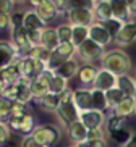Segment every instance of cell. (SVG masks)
I'll return each instance as SVG.
<instances>
[{
	"label": "cell",
	"instance_id": "6da1fadb",
	"mask_svg": "<svg viewBox=\"0 0 136 147\" xmlns=\"http://www.w3.org/2000/svg\"><path fill=\"white\" fill-rule=\"evenodd\" d=\"M101 68L114 73L115 76H123V74H130L133 65H131L130 55L123 49L117 47V49L106 50V53H104L101 60Z\"/></svg>",
	"mask_w": 136,
	"mask_h": 147
},
{
	"label": "cell",
	"instance_id": "7a4b0ae2",
	"mask_svg": "<svg viewBox=\"0 0 136 147\" xmlns=\"http://www.w3.org/2000/svg\"><path fill=\"white\" fill-rule=\"evenodd\" d=\"M66 18L71 26L91 28L96 23L92 5H79L78 2H70V10L66 11Z\"/></svg>",
	"mask_w": 136,
	"mask_h": 147
},
{
	"label": "cell",
	"instance_id": "3957f363",
	"mask_svg": "<svg viewBox=\"0 0 136 147\" xmlns=\"http://www.w3.org/2000/svg\"><path fill=\"white\" fill-rule=\"evenodd\" d=\"M31 136L42 147H52L62 139V129L55 125H39L34 128Z\"/></svg>",
	"mask_w": 136,
	"mask_h": 147
},
{
	"label": "cell",
	"instance_id": "277c9868",
	"mask_svg": "<svg viewBox=\"0 0 136 147\" xmlns=\"http://www.w3.org/2000/svg\"><path fill=\"white\" fill-rule=\"evenodd\" d=\"M106 53V47H102L99 44L92 42L91 39H88L84 44H81L76 49V58L79 61H83L84 65H92L94 61H101L102 57Z\"/></svg>",
	"mask_w": 136,
	"mask_h": 147
},
{
	"label": "cell",
	"instance_id": "5b68a950",
	"mask_svg": "<svg viewBox=\"0 0 136 147\" xmlns=\"http://www.w3.org/2000/svg\"><path fill=\"white\" fill-rule=\"evenodd\" d=\"M75 57H76V47L73 44H60V45L50 53L47 68L52 69V71H57L63 63L70 61L71 58H75Z\"/></svg>",
	"mask_w": 136,
	"mask_h": 147
},
{
	"label": "cell",
	"instance_id": "8992f818",
	"mask_svg": "<svg viewBox=\"0 0 136 147\" xmlns=\"http://www.w3.org/2000/svg\"><path fill=\"white\" fill-rule=\"evenodd\" d=\"M10 42L15 47L18 53V58H23L26 57L28 52L31 50L32 44H31L29 37H28V32L23 28H15V29H10Z\"/></svg>",
	"mask_w": 136,
	"mask_h": 147
},
{
	"label": "cell",
	"instance_id": "52a82bcc",
	"mask_svg": "<svg viewBox=\"0 0 136 147\" xmlns=\"http://www.w3.org/2000/svg\"><path fill=\"white\" fill-rule=\"evenodd\" d=\"M18 68H20V73H21L23 78L34 81V79L47 68V65L42 63V61L32 60L29 57H23V58H18Z\"/></svg>",
	"mask_w": 136,
	"mask_h": 147
},
{
	"label": "cell",
	"instance_id": "ba28073f",
	"mask_svg": "<svg viewBox=\"0 0 136 147\" xmlns=\"http://www.w3.org/2000/svg\"><path fill=\"white\" fill-rule=\"evenodd\" d=\"M31 7L36 10V13L39 15V18L42 21L47 24L53 20V18H57L58 15V10H57V5L53 0H32L29 2Z\"/></svg>",
	"mask_w": 136,
	"mask_h": 147
},
{
	"label": "cell",
	"instance_id": "9c48e42d",
	"mask_svg": "<svg viewBox=\"0 0 136 147\" xmlns=\"http://www.w3.org/2000/svg\"><path fill=\"white\" fill-rule=\"evenodd\" d=\"M7 125H8V128L12 131H18V133L24 134V136H29L36 128L32 113H26L23 117H10Z\"/></svg>",
	"mask_w": 136,
	"mask_h": 147
},
{
	"label": "cell",
	"instance_id": "30bf717a",
	"mask_svg": "<svg viewBox=\"0 0 136 147\" xmlns=\"http://www.w3.org/2000/svg\"><path fill=\"white\" fill-rule=\"evenodd\" d=\"M73 104L76 105V108L79 110V113L92 110V92H91V87L79 86V87H76V89H73Z\"/></svg>",
	"mask_w": 136,
	"mask_h": 147
},
{
	"label": "cell",
	"instance_id": "8fae6325",
	"mask_svg": "<svg viewBox=\"0 0 136 147\" xmlns=\"http://www.w3.org/2000/svg\"><path fill=\"white\" fill-rule=\"evenodd\" d=\"M117 79H118V76H115L114 73H110V71H107L104 68H99L97 76L94 79V84H92V89H97L101 92H107L110 89L117 87Z\"/></svg>",
	"mask_w": 136,
	"mask_h": 147
},
{
	"label": "cell",
	"instance_id": "7c38bea8",
	"mask_svg": "<svg viewBox=\"0 0 136 147\" xmlns=\"http://www.w3.org/2000/svg\"><path fill=\"white\" fill-rule=\"evenodd\" d=\"M79 121L88 128V131L99 129V128H102L104 123H106V113L92 108V110H88V112H81V113H79Z\"/></svg>",
	"mask_w": 136,
	"mask_h": 147
},
{
	"label": "cell",
	"instance_id": "4fadbf2b",
	"mask_svg": "<svg viewBox=\"0 0 136 147\" xmlns=\"http://www.w3.org/2000/svg\"><path fill=\"white\" fill-rule=\"evenodd\" d=\"M45 28H47V24L39 18V15L36 13L34 8H29L24 11V16H23V29L26 31V32H42Z\"/></svg>",
	"mask_w": 136,
	"mask_h": 147
},
{
	"label": "cell",
	"instance_id": "5bb4252c",
	"mask_svg": "<svg viewBox=\"0 0 136 147\" xmlns=\"http://www.w3.org/2000/svg\"><path fill=\"white\" fill-rule=\"evenodd\" d=\"M135 40H136V20H131V21H128L123 24V28L120 29V32L114 39V42L122 49L125 45L133 44Z\"/></svg>",
	"mask_w": 136,
	"mask_h": 147
},
{
	"label": "cell",
	"instance_id": "9a60e30c",
	"mask_svg": "<svg viewBox=\"0 0 136 147\" xmlns=\"http://www.w3.org/2000/svg\"><path fill=\"white\" fill-rule=\"evenodd\" d=\"M57 117L58 120L63 123L65 126L75 123L79 120V110L76 108V105L73 102H65V104H60V107L57 108Z\"/></svg>",
	"mask_w": 136,
	"mask_h": 147
},
{
	"label": "cell",
	"instance_id": "2e32d148",
	"mask_svg": "<svg viewBox=\"0 0 136 147\" xmlns=\"http://www.w3.org/2000/svg\"><path fill=\"white\" fill-rule=\"evenodd\" d=\"M89 39H91L92 42L102 45V47H107L109 44L114 42L112 36L109 34V31L104 28L102 23H94V24L89 28Z\"/></svg>",
	"mask_w": 136,
	"mask_h": 147
},
{
	"label": "cell",
	"instance_id": "e0dca14e",
	"mask_svg": "<svg viewBox=\"0 0 136 147\" xmlns=\"http://www.w3.org/2000/svg\"><path fill=\"white\" fill-rule=\"evenodd\" d=\"M18 60V53L10 40H0V68L12 65Z\"/></svg>",
	"mask_w": 136,
	"mask_h": 147
},
{
	"label": "cell",
	"instance_id": "ac0fdd59",
	"mask_svg": "<svg viewBox=\"0 0 136 147\" xmlns=\"http://www.w3.org/2000/svg\"><path fill=\"white\" fill-rule=\"evenodd\" d=\"M66 133H68V138L73 141V144H81L88 139V128L81 123V121H75L71 125L66 126Z\"/></svg>",
	"mask_w": 136,
	"mask_h": 147
},
{
	"label": "cell",
	"instance_id": "d6986e66",
	"mask_svg": "<svg viewBox=\"0 0 136 147\" xmlns=\"http://www.w3.org/2000/svg\"><path fill=\"white\" fill-rule=\"evenodd\" d=\"M92 10H94L96 23H106V21H109L110 18H114V15H112V5H110V0L94 2V3H92Z\"/></svg>",
	"mask_w": 136,
	"mask_h": 147
},
{
	"label": "cell",
	"instance_id": "ffe728a7",
	"mask_svg": "<svg viewBox=\"0 0 136 147\" xmlns=\"http://www.w3.org/2000/svg\"><path fill=\"white\" fill-rule=\"evenodd\" d=\"M110 5H112L114 18H117V20H120L123 23L131 21V15H130V10H128L127 0H110Z\"/></svg>",
	"mask_w": 136,
	"mask_h": 147
},
{
	"label": "cell",
	"instance_id": "44dd1931",
	"mask_svg": "<svg viewBox=\"0 0 136 147\" xmlns=\"http://www.w3.org/2000/svg\"><path fill=\"white\" fill-rule=\"evenodd\" d=\"M97 71H99V68H96L94 65H81L79 73H78V81L81 82V86L92 87L94 79L97 76Z\"/></svg>",
	"mask_w": 136,
	"mask_h": 147
},
{
	"label": "cell",
	"instance_id": "7402d4cb",
	"mask_svg": "<svg viewBox=\"0 0 136 147\" xmlns=\"http://www.w3.org/2000/svg\"><path fill=\"white\" fill-rule=\"evenodd\" d=\"M79 68H81V65H79V60L75 57V58H71L70 61L63 63V65H62L60 68L55 71V73H57L58 76H62V78H65L66 81H70V79H73L75 76H78Z\"/></svg>",
	"mask_w": 136,
	"mask_h": 147
},
{
	"label": "cell",
	"instance_id": "603a6c76",
	"mask_svg": "<svg viewBox=\"0 0 136 147\" xmlns=\"http://www.w3.org/2000/svg\"><path fill=\"white\" fill-rule=\"evenodd\" d=\"M41 45L45 49H49L50 52H53L55 49L60 45V40H58V34L55 28H45L41 34Z\"/></svg>",
	"mask_w": 136,
	"mask_h": 147
},
{
	"label": "cell",
	"instance_id": "cb8c5ba5",
	"mask_svg": "<svg viewBox=\"0 0 136 147\" xmlns=\"http://www.w3.org/2000/svg\"><path fill=\"white\" fill-rule=\"evenodd\" d=\"M117 87L123 92L125 97L133 99V95H135V92H136V79L133 78L131 74L118 76V79H117Z\"/></svg>",
	"mask_w": 136,
	"mask_h": 147
},
{
	"label": "cell",
	"instance_id": "d4e9b609",
	"mask_svg": "<svg viewBox=\"0 0 136 147\" xmlns=\"http://www.w3.org/2000/svg\"><path fill=\"white\" fill-rule=\"evenodd\" d=\"M136 113V107H135V100L130 99V97H125V99L122 100L118 104V107L114 110V115L118 118H128L131 117V115H135Z\"/></svg>",
	"mask_w": 136,
	"mask_h": 147
},
{
	"label": "cell",
	"instance_id": "484cf974",
	"mask_svg": "<svg viewBox=\"0 0 136 147\" xmlns=\"http://www.w3.org/2000/svg\"><path fill=\"white\" fill-rule=\"evenodd\" d=\"M37 102H39V105L44 110H47V112H57V108L60 107V95H55V94H45L44 97H41V99H37Z\"/></svg>",
	"mask_w": 136,
	"mask_h": 147
},
{
	"label": "cell",
	"instance_id": "4316f807",
	"mask_svg": "<svg viewBox=\"0 0 136 147\" xmlns=\"http://www.w3.org/2000/svg\"><path fill=\"white\" fill-rule=\"evenodd\" d=\"M125 99V95L123 92L120 91L118 87H114V89H110V91L106 92V102H107V110H112L114 112L115 108L118 107V104L122 100Z\"/></svg>",
	"mask_w": 136,
	"mask_h": 147
},
{
	"label": "cell",
	"instance_id": "83f0119b",
	"mask_svg": "<svg viewBox=\"0 0 136 147\" xmlns=\"http://www.w3.org/2000/svg\"><path fill=\"white\" fill-rule=\"evenodd\" d=\"M50 50L45 47H42V45H32L31 47V50L28 52L26 57H29V58H32V60H37V61H42V63H45L47 65L49 63V58H50Z\"/></svg>",
	"mask_w": 136,
	"mask_h": 147
},
{
	"label": "cell",
	"instance_id": "f1b7e54d",
	"mask_svg": "<svg viewBox=\"0 0 136 147\" xmlns=\"http://www.w3.org/2000/svg\"><path fill=\"white\" fill-rule=\"evenodd\" d=\"M66 89H70V87H68V81L55 73V76L52 78V81L49 84V92H50V94H55V95H60V94H63Z\"/></svg>",
	"mask_w": 136,
	"mask_h": 147
},
{
	"label": "cell",
	"instance_id": "f546056e",
	"mask_svg": "<svg viewBox=\"0 0 136 147\" xmlns=\"http://www.w3.org/2000/svg\"><path fill=\"white\" fill-rule=\"evenodd\" d=\"M89 39V28H79V26H73V36H71V44L76 49L84 44Z\"/></svg>",
	"mask_w": 136,
	"mask_h": 147
},
{
	"label": "cell",
	"instance_id": "4dcf8cb0",
	"mask_svg": "<svg viewBox=\"0 0 136 147\" xmlns=\"http://www.w3.org/2000/svg\"><path fill=\"white\" fill-rule=\"evenodd\" d=\"M92 108L94 110H99V112H106L107 110V102H106V92H101L97 89H92Z\"/></svg>",
	"mask_w": 136,
	"mask_h": 147
},
{
	"label": "cell",
	"instance_id": "1f68e13d",
	"mask_svg": "<svg viewBox=\"0 0 136 147\" xmlns=\"http://www.w3.org/2000/svg\"><path fill=\"white\" fill-rule=\"evenodd\" d=\"M58 34V40L60 44H71V36H73V26L70 23H63L60 26L55 28Z\"/></svg>",
	"mask_w": 136,
	"mask_h": 147
},
{
	"label": "cell",
	"instance_id": "d6a6232c",
	"mask_svg": "<svg viewBox=\"0 0 136 147\" xmlns=\"http://www.w3.org/2000/svg\"><path fill=\"white\" fill-rule=\"evenodd\" d=\"M13 104L12 100L5 99V97H0V121H8V118L12 117V112H13Z\"/></svg>",
	"mask_w": 136,
	"mask_h": 147
},
{
	"label": "cell",
	"instance_id": "836d02e7",
	"mask_svg": "<svg viewBox=\"0 0 136 147\" xmlns=\"http://www.w3.org/2000/svg\"><path fill=\"white\" fill-rule=\"evenodd\" d=\"M102 24H104V28L109 31V34L112 36V39H115V37H117V34L120 32V29L123 28V24H125V23L120 21V20H117V18H110L109 21L102 23Z\"/></svg>",
	"mask_w": 136,
	"mask_h": 147
},
{
	"label": "cell",
	"instance_id": "e575fe53",
	"mask_svg": "<svg viewBox=\"0 0 136 147\" xmlns=\"http://www.w3.org/2000/svg\"><path fill=\"white\" fill-rule=\"evenodd\" d=\"M31 92H32V97L37 100V99H41V97H44L45 94H49V87L45 86V84H42L41 81L34 79V81L31 82Z\"/></svg>",
	"mask_w": 136,
	"mask_h": 147
},
{
	"label": "cell",
	"instance_id": "d590c367",
	"mask_svg": "<svg viewBox=\"0 0 136 147\" xmlns=\"http://www.w3.org/2000/svg\"><path fill=\"white\" fill-rule=\"evenodd\" d=\"M123 118H118V117H115V115H112V117L107 120V131H109L110 134L115 133V131H120L123 128Z\"/></svg>",
	"mask_w": 136,
	"mask_h": 147
},
{
	"label": "cell",
	"instance_id": "8d00e7d4",
	"mask_svg": "<svg viewBox=\"0 0 136 147\" xmlns=\"http://www.w3.org/2000/svg\"><path fill=\"white\" fill-rule=\"evenodd\" d=\"M16 95H18V87H16V84H5L2 97L12 100V102H16Z\"/></svg>",
	"mask_w": 136,
	"mask_h": 147
},
{
	"label": "cell",
	"instance_id": "74e56055",
	"mask_svg": "<svg viewBox=\"0 0 136 147\" xmlns=\"http://www.w3.org/2000/svg\"><path fill=\"white\" fill-rule=\"evenodd\" d=\"M53 76H55V71H52V69H49V68H45L44 71H42V73L39 74V76H37V81H41L42 82V84H45V86L49 87V84H50V81H52V78Z\"/></svg>",
	"mask_w": 136,
	"mask_h": 147
},
{
	"label": "cell",
	"instance_id": "f35d334b",
	"mask_svg": "<svg viewBox=\"0 0 136 147\" xmlns=\"http://www.w3.org/2000/svg\"><path fill=\"white\" fill-rule=\"evenodd\" d=\"M12 136V129L8 128V125L5 121H0V144H5Z\"/></svg>",
	"mask_w": 136,
	"mask_h": 147
},
{
	"label": "cell",
	"instance_id": "ab89813d",
	"mask_svg": "<svg viewBox=\"0 0 136 147\" xmlns=\"http://www.w3.org/2000/svg\"><path fill=\"white\" fill-rule=\"evenodd\" d=\"M88 139L89 141H106V131H104V128L91 129L88 133Z\"/></svg>",
	"mask_w": 136,
	"mask_h": 147
},
{
	"label": "cell",
	"instance_id": "60d3db41",
	"mask_svg": "<svg viewBox=\"0 0 136 147\" xmlns=\"http://www.w3.org/2000/svg\"><path fill=\"white\" fill-rule=\"evenodd\" d=\"M13 8H15V2H12V0H0V13L12 15Z\"/></svg>",
	"mask_w": 136,
	"mask_h": 147
},
{
	"label": "cell",
	"instance_id": "b9f144b4",
	"mask_svg": "<svg viewBox=\"0 0 136 147\" xmlns=\"http://www.w3.org/2000/svg\"><path fill=\"white\" fill-rule=\"evenodd\" d=\"M20 147H42V146H41V144L29 134V136H24V138L21 139V144H20Z\"/></svg>",
	"mask_w": 136,
	"mask_h": 147
},
{
	"label": "cell",
	"instance_id": "7bdbcfd3",
	"mask_svg": "<svg viewBox=\"0 0 136 147\" xmlns=\"http://www.w3.org/2000/svg\"><path fill=\"white\" fill-rule=\"evenodd\" d=\"M75 146H78V147H106V141H89V139H86L84 142L75 144Z\"/></svg>",
	"mask_w": 136,
	"mask_h": 147
},
{
	"label": "cell",
	"instance_id": "ee69618b",
	"mask_svg": "<svg viewBox=\"0 0 136 147\" xmlns=\"http://www.w3.org/2000/svg\"><path fill=\"white\" fill-rule=\"evenodd\" d=\"M10 28V15H3L0 13V31Z\"/></svg>",
	"mask_w": 136,
	"mask_h": 147
},
{
	"label": "cell",
	"instance_id": "f6af8a7d",
	"mask_svg": "<svg viewBox=\"0 0 136 147\" xmlns=\"http://www.w3.org/2000/svg\"><path fill=\"white\" fill-rule=\"evenodd\" d=\"M123 147H136V134H133L131 139H130L127 144H123Z\"/></svg>",
	"mask_w": 136,
	"mask_h": 147
},
{
	"label": "cell",
	"instance_id": "bcb514c9",
	"mask_svg": "<svg viewBox=\"0 0 136 147\" xmlns=\"http://www.w3.org/2000/svg\"><path fill=\"white\" fill-rule=\"evenodd\" d=\"M0 86H5V81H3V71L0 68Z\"/></svg>",
	"mask_w": 136,
	"mask_h": 147
},
{
	"label": "cell",
	"instance_id": "7dc6e473",
	"mask_svg": "<svg viewBox=\"0 0 136 147\" xmlns=\"http://www.w3.org/2000/svg\"><path fill=\"white\" fill-rule=\"evenodd\" d=\"M2 94H3V86H0V97H2Z\"/></svg>",
	"mask_w": 136,
	"mask_h": 147
},
{
	"label": "cell",
	"instance_id": "c3c4849f",
	"mask_svg": "<svg viewBox=\"0 0 136 147\" xmlns=\"http://www.w3.org/2000/svg\"><path fill=\"white\" fill-rule=\"evenodd\" d=\"M133 100H135V107H136V92H135V95H133ZM136 115V113H135Z\"/></svg>",
	"mask_w": 136,
	"mask_h": 147
},
{
	"label": "cell",
	"instance_id": "681fc988",
	"mask_svg": "<svg viewBox=\"0 0 136 147\" xmlns=\"http://www.w3.org/2000/svg\"><path fill=\"white\" fill-rule=\"evenodd\" d=\"M133 78L136 79V68H135V73H133Z\"/></svg>",
	"mask_w": 136,
	"mask_h": 147
},
{
	"label": "cell",
	"instance_id": "f907efd6",
	"mask_svg": "<svg viewBox=\"0 0 136 147\" xmlns=\"http://www.w3.org/2000/svg\"><path fill=\"white\" fill-rule=\"evenodd\" d=\"M70 147H78V146H75V144H73V146H70Z\"/></svg>",
	"mask_w": 136,
	"mask_h": 147
}]
</instances>
